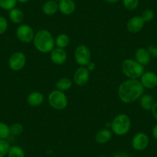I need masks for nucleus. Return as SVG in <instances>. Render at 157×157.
<instances>
[{
	"label": "nucleus",
	"mask_w": 157,
	"mask_h": 157,
	"mask_svg": "<svg viewBox=\"0 0 157 157\" xmlns=\"http://www.w3.org/2000/svg\"><path fill=\"white\" fill-rule=\"evenodd\" d=\"M7 155L8 157H25V151L19 146H10Z\"/></svg>",
	"instance_id": "23"
},
{
	"label": "nucleus",
	"mask_w": 157,
	"mask_h": 157,
	"mask_svg": "<svg viewBox=\"0 0 157 157\" xmlns=\"http://www.w3.org/2000/svg\"><path fill=\"white\" fill-rule=\"evenodd\" d=\"M99 157H107V156H105V155H100V156H99Z\"/></svg>",
	"instance_id": "39"
},
{
	"label": "nucleus",
	"mask_w": 157,
	"mask_h": 157,
	"mask_svg": "<svg viewBox=\"0 0 157 157\" xmlns=\"http://www.w3.org/2000/svg\"><path fill=\"white\" fill-rule=\"evenodd\" d=\"M50 59L56 65L64 64L67 59V52L65 49L54 48L50 52Z\"/></svg>",
	"instance_id": "13"
},
{
	"label": "nucleus",
	"mask_w": 157,
	"mask_h": 157,
	"mask_svg": "<svg viewBox=\"0 0 157 157\" xmlns=\"http://www.w3.org/2000/svg\"><path fill=\"white\" fill-rule=\"evenodd\" d=\"M145 88L138 79H128L122 82L118 89L120 100L126 104H131L140 99L144 94Z\"/></svg>",
	"instance_id": "1"
},
{
	"label": "nucleus",
	"mask_w": 157,
	"mask_h": 157,
	"mask_svg": "<svg viewBox=\"0 0 157 157\" xmlns=\"http://www.w3.org/2000/svg\"><path fill=\"white\" fill-rule=\"evenodd\" d=\"M113 136V132L109 129H102L98 131L95 136V140L99 144H105L107 143Z\"/></svg>",
	"instance_id": "17"
},
{
	"label": "nucleus",
	"mask_w": 157,
	"mask_h": 157,
	"mask_svg": "<svg viewBox=\"0 0 157 157\" xmlns=\"http://www.w3.org/2000/svg\"><path fill=\"white\" fill-rule=\"evenodd\" d=\"M155 100L154 98L149 94H143L141 97L140 98V105L142 109L146 111L152 109V106L155 104Z\"/></svg>",
	"instance_id": "19"
},
{
	"label": "nucleus",
	"mask_w": 157,
	"mask_h": 157,
	"mask_svg": "<svg viewBox=\"0 0 157 157\" xmlns=\"http://www.w3.org/2000/svg\"><path fill=\"white\" fill-rule=\"evenodd\" d=\"M8 21L4 16H0V35H2L8 29Z\"/></svg>",
	"instance_id": "30"
},
{
	"label": "nucleus",
	"mask_w": 157,
	"mask_h": 157,
	"mask_svg": "<svg viewBox=\"0 0 157 157\" xmlns=\"http://www.w3.org/2000/svg\"><path fill=\"white\" fill-rule=\"evenodd\" d=\"M131 120L125 113H120L113 119L111 123L112 131L116 136H125L129 132Z\"/></svg>",
	"instance_id": "4"
},
{
	"label": "nucleus",
	"mask_w": 157,
	"mask_h": 157,
	"mask_svg": "<svg viewBox=\"0 0 157 157\" xmlns=\"http://www.w3.org/2000/svg\"><path fill=\"white\" fill-rule=\"evenodd\" d=\"M44 102V96L42 93L34 91L29 93L27 97V102L29 105L33 107H37L41 105Z\"/></svg>",
	"instance_id": "16"
},
{
	"label": "nucleus",
	"mask_w": 157,
	"mask_h": 157,
	"mask_svg": "<svg viewBox=\"0 0 157 157\" xmlns=\"http://www.w3.org/2000/svg\"><path fill=\"white\" fill-rule=\"evenodd\" d=\"M140 82L144 88H155L157 86V75L152 71L144 72V73L140 77Z\"/></svg>",
	"instance_id": "11"
},
{
	"label": "nucleus",
	"mask_w": 157,
	"mask_h": 157,
	"mask_svg": "<svg viewBox=\"0 0 157 157\" xmlns=\"http://www.w3.org/2000/svg\"><path fill=\"white\" fill-rule=\"evenodd\" d=\"M149 144V138L144 132H138L132 139V147L136 151H143Z\"/></svg>",
	"instance_id": "10"
},
{
	"label": "nucleus",
	"mask_w": 157,
	"mask_h": 157,
	"mask_svg": "<svg viewBox=\"0 0 157 157\" xmlns=\"http://www.w3.org/2000/svg\"><path fill=\"white\" fill-rule=\"evenodd\" d=\"M72 81L70 78L68 77H63V78H59L57 81L56 86V90H60V91H67L69 89L72 87Z\"/></svg>",
	"instance_id": "21"
},
{
	"label": "nucleus",
	"mask_w": 157,
	"mask_h": 157,
	"mask_svg": "<svg viewBox=\"0 0 157 157\" xmlns=\"http://www.w3.org/2000/svg\"><path fill=\"white\" fill-rule=\"evenodd\" d=\"M125 8L129 11L135 10L139 6V0H123Z\"/></svg>",
	"instance_id": "28"
},
{
	"label": "nucleus",
	"mask_w": 157,
	"mask_h": 157,
	"mask_svg": "<svg viewBox=\"0 0 157 157\" xmlns=\"http://www.w3.org/2000/svg\"><path fill=\"white\" fill-rule=\"evenodd\" d=\"M152 134L153 138L155 139V140H157V125H155L152 129Z\"/></svg>",
	"instance_id": "35"
},
{
	"label": "nucleus",
	"mask_w": 157,
	"mask_h": 157,
	"mask_svg": "<svg viewBox=\"0 0 157 157\" xmlns=\"http://www.w3.org/2000/svg\"><path fill=\"white\" fill-rule=\"evenodd\" d=\"M90 72L85 66L78 67L75 70L73 75V82L78 86H83L88 83L90 80Z\"/></svg>",
	"instance_id": "9"
},
{
	"label": "nucleus",
	"mask_w": 157,
	"mask_h": 157,
	"mask_svg": "<svg viewBox=\"0 0 157 157\" xmlns=\"http://www.w3.org/2000/svg\"><path fill=\"white\" fill-rule=\"evenodd\" d=\"M9 17L12 22L14 24H20L24 20V13L20 9H18L15 7L13 10H10L9 13Z\"/></svg>",
	"instance_id": "20"
},
{
	"label": "nucleus",
	"mask_w": 157,
	"mask_h": 157,
	"mask_svg": "<svg viewBox=\"0 0 157 157\" xmlns=\"http://www.w3.org/2000/svg\"><path fill=\"white\" fill-rule=\"evenodd\" d=\"M33 43L35 48L42 53L51 52L56 46L53 36L46 29L39 30L35 34Z\"/></svg>",
	"instance_id": "2"
},
{
	"label": "nucleus",
	"mask_w": 157,
	"mask_h": 157,
	"mask_svg": "<svg viewBox=\"0 0 157 157\" xmlns=\"http://www.w3.org/2000/svg\"><path fill=\"white\" fill-rule=\"evenodd\" d=\"M74 56L77 64L81 66H86L91 60V51L88 46L79 45L75 49Z\"/></svg>",
	"instance_id": "6"
},
{
	"label": "nucleus",
	"mask_w": 157,
	"mask_h": 157,
	"mask_svg": "<svg viewBox=\"0 0 157 157\" xmlns=\"http://www.w3.org/2000/svg\"><path fill=\"white\" fill-rule=\"evenodd\" d=\"M49 105L56 110H63L68 105V98L64 92L54 90L49 93L48 97Z\"/></svg>",
	"instance_id": "5"
},
{
	"label": "nucleus",
	"mask_w": 157,
	"mask_h": 157,
	"mask_svg": "<svg viewBox=\"0 0 157 157\" xmlns=\"http://www.w3.org/2000/svg\"><path fill=\"white\" fill-rule=\"evenodd\" d=\"M26 63V56L22 52H16L10 56L8 64L10 69L13 71H19L22 69Z\"/></svg>",
	"instance_id": "8"
},
{
	"label": "nucleus",
	"mask_w": 157,
	"mask_h": 157,
	"mask_svg": "<svg viewBox=\"0 0 157 157\" xmlns=\"http://www.w3.org/2000/svg\"><path fill=\"white\" fill-rule=\"evenodd\" d=\"M86 68L88 69V70L90 72H93V70L96 69V64L94 63H93V62H90L88 63V65L86 66Z\"/></svg>",
	"instance_id": "34"
},
{
	"label": "nucleus",
	"mask_w": 157,
	"mask_h": 157,
	"mask_svg": "<svg viewBox=\"0 0 157 157\" xmlns=\"http://www.w3.org/2000/svg\"><path fill=\"white\" fill-rule=\"evenodd\" d=\"M59 10L62 14L69 16L75 10V3L73 0H61L59 2Z\"/></svg>",
	"instance_id": "14"
},
{
	"label": "nucleus",
	"mask_w": 157,
	"mask_h": 157,
	"mask_svg": "<svg viewBox=\"0 0 157 157\" xmlns=\"http://www.w3.org/2000/svg\"><path fill=\"white\" fill-rule=\"evenodd\" d=\"M16 37L23 43H29L33 42L35 36L33 29L26 24H22L17 28L16 32Z\"/></svg>",
	"instance_id": "7"
},
{
	"label": "nucleus",
	"mask_w": 157,
	"mask_h": 157,
	"mask_svg": "<svg viewBox=\"0 0 157 157\" xmlns=\"http://www.w3.org/2000/svg\"><path fill=\"white\" fill-rule=\"evenodd\" d=\"M10 144L6 140H0V157H5L7 155Z\"/></svg>",
	"instance_id": "27"
},
{
	"label": "nucleus",
	"mask_w": 157,
	"mask_h": 157,
	"mask_svg": "<svg viewBox=\"0 0 157 157\" xmlns=\"http://www.w3.org/2000/svg\"><path fill=\"white\" fill-rule=\"evenodd\" d=\"M121 69L124 75L129 79H137L145 72L144 66L132 59H125L122 63Z\"/></svg>",
	"instance_id": "3"
},
{
	"label": "nucleus",
	"mask_w": 157,
	"mask_h": 157,
	"mask_svg": "<svg viewBox=\"0 0 157 157\" xmlns=\"http://www.w3.org/2000/svg\"><path fill=\"white\" fill-rule=\"evenodd\" d=\"M17 1L19 2H22V3H25V2H29V0H17Z\"/></svg>",
	"instance_id": "37"
},
{
	"label": "nucleus",
	"mask_w": 157,
	"mask_h": 157,
	"mask_svg": "<svg viewBox=\"0 0 157 157\" xmlns=\"http://www.w3.org/2000/svg\"><path fill=\"white\" fill-rule=\"evenodd\" d=\"M135 58L136 60L140 63L143 66H146L150 63L151 60V56L149 55V52L145 48L141 47L139 48L135 53Z\"/></svg>",
	"instance_id": "15"
},
{
	"label": "nucleus",
	"mask_w": 157,
	"mask_h": 157,
	"mask_svg": "<svg viewBox=\"0 0 157 157\" xmlns=\"http://www.w3.org/2000/svg\"><path fill=\"white\" fill-rule=\"evenodd\" d=\"M148 52H149V55L151 57H155L157 58V46L155 45H150L147 49Z\"/></svg>",
	"instance_id": "31"
},
{
	"label": "nucleus",
	"mask_w": 157,
	"mask_h": 157,
	"mask_svg": "<svg viewBox=\"0 0 157 157\" xmlns=\"http://www.w3.org/2000/svg\"><path fill=\"white\" fill-rule=\"evenodd\" d=\"M10 136V126L0 121V140H6Z\"/></svg>",
	"instance_id": "25"
},
{
	"label": "nucleus",
	"mask_w": 157,
	"mask_h": 157,
	"mask_svg": "<svg viewBox=\"0 0 157 157\" xmlns=\"http://www.w3.org/2000/svg\"><path fill=\"white\" fill-rule=\"evenodd\" d=\"M105 1L109 3H116V2H119L120 0H105Z\"/></svg>",
	"instance_id": "36"
},
{
	"label": "nucleus",
	"mask_w": 157,
	"mask_h": 157,
	"mask_svg": "<svg viewBox=\"0 0 157 157\" xmlns=\"http://www.w3.org/2000/svg\"><path fill=\"white\" fill-rule=\"evenodd\" d=\"M55 43L57 47L65 49L69 46V43H70V39L67 35L65 34V33H62L56 38Z\"/></svg>",
	"instance_id": "22"
},
{
	"label": "nucleus",
	"mask_w": 157,
	"mask_h": 157,
	"mask_svg": "<svg viewBox=\"0 0 157 157\" xmlns=\"http://www.w3.org/2000/svg\"><path fill=\"white\" fill-rule=\"evenodd\" d=\"M145 22L140 16H136L129 19L126 23V29L131 33H137L144 27Z\"/></svg>",
	"instance_id": "12"
},
{
	"label": "nucleus",
	"mask_w": 157,
	"mask_h": 157,
	"mask_svg": "<svg viewBox=\"0 0 157 157\" xmlns=\"http://www.w3.org/2000/svg\"><path fill=\"white\" fill-rule=\"evenodd\" d=\"M54 1H56V2H59L60 1H61V0H54Z\"/></svg>",
	"instance_id": "38"
},
{
	"label": "nucleus",
	"mask_w": 157,
	"mask_h": 157,
	"mask_svg": "<svg viewBox=\"0 0 157 157\" xmlns=\"http://www.w3.org/2000/svg\"><path fill=\"white\" fill-rule=\"evenodd\" d=\"M140 16H141V18L145 22H149L154 19L155 13H154V12L152 10L148 9V10H145L142 13V15Z\"/></svg>",
	"instance_id": "29"
},
{
	"label": "nucleus",
	"mask_w": 157,
	"mask_h": 157,
	"mask_svg": "<svg viewBox=\"0 0 157 157\" xmlns=\"http://www.w3.org/2000/svg\"><path fill=\"white\" fill-rule=\"evenodd\" d=\"M112 157H130V155L126 152H119L114 154Z\"/></svg>",
	"instance_id": "32"
},
{
	"label": "nucleus",
	"mask_w": 157,
	"mask_h": 157,
	"mask_svg": "<svg viewBox=\"0 0 157 157\" xmlns=\"http://www.w3.org/2000/svg\"><path fill=\"white\" fill-rule=\"evenodd\" d=\"M10 135H13L14 136H19L23 132L24 128L21 123H16L12 124L10 126Z\"/></svg>",
	"instance_id": "24"
},
{
	"label": "nucleus",
	"mask_w": 157,
	"mask_h": 157,
	"mask_svg": "<svg viewBox=\"0 0 157 157\" xmlns=\"http://www.w3.org/2000/svg\"><path fill=\"white\" fill-rule=\"evenodd\" d=\"M59 10V3L54 0H48L43 4V12L47 16H52Z\"/></svg>",
	"instance_id": "18"
},
{
	"label": "nucleus",
	"mask_w": 157,
	"mask_h": 157,
	"mask_svg": "<svg viewBox=\"0 0 157 157\" xmlns=\"http://www.w3.org/2000/svg\"><path fill=\"white\" fill-rule=\"evenodd\" d=\"M151 112H152V116H153V117L155 118V120H157V102H155V103L154 104L152 109H151Z\"/></svg>",
	"instance_id": "33"
},
{
	"label": "nucleus",
	"mask_w": 157,
	"mask_h": 157,
	"mask_svg": "<svg viewBox=\"0 0 157 157\" xmlns=\"http://www.w3.org/2000/svg\"><path fill=\"white\" fill-rule=\"evenodd\" d=\"M17 0H0V8L5 10H11L16 7Z\"/></svg>",
	"instance_id": "26"
}]
</instances>
